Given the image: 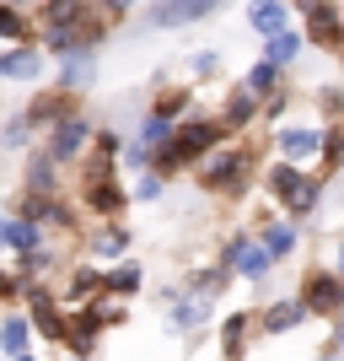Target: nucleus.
Returning a JSON list of instances; mask_svg holds the SVG:
<instances>
[{"label":"nucleus","instance_id":"nucleus-1","mask_svg":"<svg viewBox=\"0 0 344 361\" xmlns=\"http://www.w3.org/2000/svg\"><path fill=\"white\" fill-rule=\"evenodd\" d=\"M269 189L291 205V211H312V200H317V183L301 178L296 167H274V173H269Z\"/></svg>","mask_w":344,"mask_h":361},{"label":"nucleus","instance_id":"nucleus-2","mask_svg":"<svg viewBox=\"0 0 344 361\" xmlns=\"http://www.w3.org/2000/svg\"><path fill=\"white\" fill-rule=\"evenodd\" d=\"M215 135H221V130H215V124H205V119H194V124H183V130H178V140H172V146L162 151V162H167V167H178V162H189V157H194V151L215 146Z\"/></svg>","mask_w":344,"mask_h":361},{"label":"nucleus","instance_id":"nucleus-3","mask_svg":"<svg viewBox=\"0 0 344 361\" xmlns=\"http://www.w3.org/2000/svg\"><path fill=\"white\" fill-rule=\"evenodd\" d=\"M215 6H221V0H162V6L151 11V22H156V27H183V22L210 16Z\"/></svg>","mask_w":344,"mask_h":361},{"label":"nucleus","instance_id":"nucleus-4","mask_svg":"<svg viewBox=\"0 0 344 361\" xmlns=\"http://www.w3.org/2000/svg\"><path fill=\"white\" fill-rule=\"evenodd\" d=\"M242 173H248V162H242L237 151H221V157H210V162H205V183H210V189H237Z\"/></svg>","mask_w":344,"mask_h":361},{"label":"nucleus","instance_id":"nucleus-5","mask_svg":"<svg viewBox=\"0 0 344 361\" xmlns=\"http://www.w3.org/2000/svg\"><path fill=\"white\" fill-rule=\"evenodd\" d=\"M301 307H307V313H333V307H344V286H339V281H329V275H312Z\"/></svg>","mask_w":344,"mask_h":361},{"label":"nucleus","instance_id":"nucleus-6","mask_svg":"<svg viewBox=\"0 0 344 361\" xmlns=\"http://www.w3.org/2000/svg\"><path fill=\"white\" fill-rule=\"evenodd\" d=\"M280 151L291 157V162H307V157H317V151H323V135H317V130H285V135H280Z\"/></svg>","mask_w":344,"mask_h":361},{"label":"nucleus","instance_id":"nucleus-7","mask_svg":"<svg viewBox=\"0 0 344 361\" xmlns=\"http://www.w3.org/2000/svg\"><path fill=\"white\" fill-rule=\"evenodd\" d=\"M81 140H87V124H81V119H60V124H54V157L81 151Z\"/></svg>","mask_w":344,"mask_h":361},{"label":"nucleus","instance_id":"nucleus-8","mask_svg":"<svg viewBox=\"0 0 344 361\" xmlns=\"http://www.w3.org/2000/svg\"><path fill=\"white\" fill-rule=\"evenodd\" d=\"M231 259H237L242 275H264L274 254H269V248H253V243H237V248H231Z\"/></svg>","mask_w":344,"mask_h":361},{"label":"nucleus","instance_id":"nucleus-9","mask_svg":"<svg viewBox=\"0 0 344 361\" xmlns=\"http://www.w3.org/2000/svg\"><path fill=\"white\" fill-rule=\"evenodd\" d=\"M32 318H38V329H44L49 340H65V324H60V313H54V302H49L44 291L32 297Z\"/></svg>","mask_w":344,"mask_h":361},{"label":"nucleus","instance_id":"nucleus-10","mask_svg":"<svg viewBox=\"0 0 344 361\" xmlns=\"http://www.w3.org/2000/svg\"><path fill=\"white\" fill-rule=\"evenodd\" d=\"M307 11H312V38H317V44H333V38L344 32V27H339V16H333L329 6H317V0H312Z\"/></svg>","mask_w":344,"mask_h":361},{"label":"nucleus","instance_id":"nucleus-11","mask_svg":"<svg viewBox=\"0 0 344 361\" xmlns=\"http://www.w3.org/2000/svg\"><path fill=\"white\" fill-rule=\"evenodd\" d=\"M91 205H97V211H119V205H124V195H119V183H113V178L103 183V167H97V173H91Z\"/></svg>","mask_w":344,"mask_h":361},{"label":"nucleus","instance_id":"nucleus-12","mask_svg":"<svg viewBox=\"0 0 344 361\" xmlns=\"http://www.w3.org/2000/svg\"><path fill=\"white\" fill-rule=\"evenodd\" d=\"M248 16H253L258 32H280V27H285V6H280V0H258Z\"/></svg>","mask_w":344,"mask_h":361},{"label":"nucleus","instance_id":"nucleus-13","mask_svg":"<svg viewBox=\"0 0 344 361\" xmlns=\"http://www.w3.org/2000/svg\"><path fill=\"white\" fill-rule=\"evenodd\" d=\"M38 65H44V60H38L32 49H27V54H6V60H0V75H11V81H32Z\"/></svg>","mask_w":344,"mask_h":361},{"label":"nucleus","instance_id":"nucleus-14","mask_svg":"<svg viewBox=\"0 0 344 361\" xmlns=\"http://www.w3.org/2000/svg\"><path fill=\"white\" fill-rule=\"evenodd\" d=\"M0 345L11 350V356H22V350H27V324H22V318H6V324H0Z\"/></svg>","mask_w":344,"mask_h":361},{"label":"nucleus","instance_id":"nucleus-15","mask_svg":"<svg viewBox=\"0 0 344 361\" xmlns=\"http://www.w3.org/2000/svg\"><path fill=\"white\" fill-rule=\"evenodd\" d=\"M296 49H301V38H296V32H269V65H285V60H291V54H296Z\"/></svg>","mask_w":344,"mask_h":361},{"label":"nucleus","instance_id":"nucleus-16","mask_svg":"<svg viewBox=\"0 0 344 361\" xmlns=\"http://www.w3.org/2000/svg\"><path fill=\"white\" fill-rule=\"evenodd\" d=\"M91 81V60L75 49V60H65V87H87Z\"/></svg>","mask_w":344,"mask_h":361},{"label":"nucleus","instance_id":"nucleus-17","mask_svg":"<svg viewBox=\"0 0 344 361\" xmlns=\"http://www.w3.org/2000/svg\"><path fill=\"white\" fill-rule=\"evenodd\" d=\"M301 313H307V307H296V302H280V307H274V313L269 318H264V324H269V329L274 334H280V329H291V324H296V318Z\"/></svg>","mask_w":344,"mask_h":361},{"label":"nucleus","instance_id":"nucleus-18","mask_svg":"<svg viewBox=\"0 0 344 361\" xmlns=\"http://www.w3.org/2000/svg\"><path fill=\"white\" fill-rule=\"evenodd\" d=\"M22 32H27L22 11H11V6H0V38H22Z\"/></svg>","mask_w":344,"mask_h":361},{"label":"nucleus","instance_id":"nucleus-19","mask_svg":"<svg viewBox=\"0 0 344 361\" xmlns=\"http://www.w3.org/2000/svg\"><path fill=\"white\" fill-rule=\"evenodd\" d=\"M32 238H38V226H32V221H11V226H6V243H16V248H32Z\"/></svg>","mask_w":344,"mask_h":361},{"label":"nucleus","instance_id":"nucleus-20","mask_svg":"<svg viewBox=\"0 0 344 361\" xmlns=\"http://www.w3.org/2000/svg\"><path fill=\"white\" fill-rule=\"evenodd\" d=\"M140 146H146V151H151V146H167V119H162V114L140 130Z\"/></svg>","mask_w":344,"mask_h":361},{"label":"nucleus","instance_id":"nucleus-21","mask_svg":"<svg viewBox=\"0 0 344 361\" xmlns=\"http://www.w3.org/2000/svg\"><path fill=\"white\" fill-rule=\"evenodd\" d=\"M291 243H296V232H291V226H269V238H264V248H269V254H285Z\"/></svg>","mask_w":344,"mask_h":361},{"label":"nucleus","instance_id":"nucleus-22","mask_svg":"<svg viewBox=\"0 0 344 361\" xmlns=\"http://www.w3.org/2000/svg\"><path fill=\"white\" fill-rule=\"evenodd\" d=\"M274 87V65H253L248 71V92H269Z\"/></svg>","mask_w":344,"mask_h":361},{"label":"nucleus","instance_id":"nucleus-23","mask_svg":"<svg viewBox=\"0 0 344 361\" xmlns=\"http://www.w3.org/2000/svg\"><path fill=\"white\" fill-rule=\"evenodd\" d=\"M242 329H248V318H226V356H237V345H242Z\"/></svg>","mask_w":344,"mask_h":361},{"label":"nucleus","instance_id":"nucleus-24","mask_svg":"<svg viewBox=\"0 0 344 361\" xmlns=\"http://www.w3.org/2000/svg\"><path fill=\"white\" fill-rule=\"evenodd\" d=\"M108 286H113V291H135V286H140V270H135V264H124V270H113V281H108Z\"/></svg>","mask_w":344,"mask_h":361},{"label":"nucleus","instance_id":"nucleus-25","mask_svg":"<svg viewBox=\"0 0 344 361\" xmlns=\"http://www.w3.org/2000/svg\"><path fill=\"white\" fill-rule=\"evenodd\" d=\"M248 114H253V97H231V108H226V119H231V124H242Z\"/></svg>","mask_w":344,"mask_h":361},{"label":"nucleus","instance_id":"nucleus-26","mask_svg":"<svg viewBox=\"0 0 344 361\" xmlns=\"http://www.w3.org/2000/svg\"><path fill=\"white\" fill-rule=\"evenodd\" d=\"M32 189H44V195L54 189V167H49V162H38V167H32Z\"/></svg>","mask_w":344,"mask_h":361},{"label":"nucleus","instance_id":"nucleus-27","mask_svg":"<svg viewBox=\"0 0 344 361\" xmlns=\"http://www.w3.org/2000/svg\"><path fill=\"white\" fill-rule=\"evenodd\" d=\"M49 16H54V22H70V16H75V0H49Z\"/></svg>","mask_w":344,"mask_h":361},{"label":"nucleus","instance_id":"nucleus-28","mask_svg":"<svg viewBox=\"0 0 344 361\" xmlns=\"http://www.w3.org/2000/svg\"><path fill=\"white\" fill-rule=\"evenodd\" d=\"M97 248H103V254H119V248H124V232H103V238H97Z\"/></svg>","mask_w":344,"mask_h":361},{"label":"nucleus","instance_id":"nucleus-29","mask_svg":"<svg viewBox=\"0 0 344 361\" xmlns=\"http://www.w3.org/2000/svg\"><path fill=\"white\" fill-rule=\"evenodd\" d=\"M178 108H183V92H167V97H162V108H156V114H162V119H167V114H178Z\"/></svg>","mask_w":344,"mask_h":361},{"label":"nucleus","instance_id":"nucleus-30","mask_svg":"<svg viewBox=\"0 0 344 361\" xmlns=\"http://www.w3.org/2000/svg\"><path fill=\"white\" fill-rule=\"evenodd\" d=\"M6 291H11V281H6V275H0V297H6Z\"/></svg>","mask_w":344,"mask_h":361},{"label":"nucleus","instance_id":"nucleus-31","mask_svg":"<svg viewBox=\"0 0 344 361\" xmlns=\"http://www.w3.org/2000/svg\"><path fill=\"white\" fill-rule=\"evenodd\" d=\"M339 350H344V334H339Z\"/></svg>","mask_w":344,"mask_h":361},{"label":"nucleus","instance_id":"nucleus-32","mask_svg":"<svg viewBox=\"0 0 344 361\" xmlns=\"http://www.w3.org/2000/svg\"><path fill=\"white\" fill-rule=\"evenodd\" d=\"M16 6H27V0H16Z\"/></svg>","mask_w":344,"mask_h":361},{"label":"nucleus","instance_id":"nucleus-33","mask_svg":"<svg viewBox=\"0 0 344 361\" xmlns=\"http://www.w3.org/2000/svg\"><path fill=\"white\" fill-rule=\"evenodd\" d=\"M22 361H27V356H22Z\"/></svg>","mask_w":344,"mask_h":361}]
</instances>
